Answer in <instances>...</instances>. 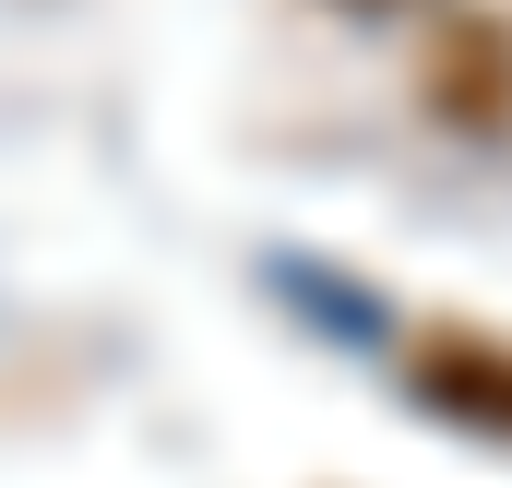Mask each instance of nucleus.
Instances as JSON below:
<instances>
[{
	"label": "nucleus",
	"mask_w": 512,
	"mask_h": 488,
	"mask_svg": "<svg viewBox=\"0 0 512 488\" xmlns=\"http://www.w3.org/2000/svg\"><path fill=\"white\" fill-rule=\"evenodd\" d=\"M417 393H429V405H453L465 429H501V441H512V346L429 334V346H417Z\"/></svg>",
	"instance_id": "f257e3e1"
},
{
	"label": "nucleus",
	"mask_w": 512,
	"mask_h": 488,
	"mask_svg": "<svg viewBox=\"0 0 512 488\" xmlns=\"http://www.w3.org/2000/svg\"><path fill=\"white\" fill-rule=\"evenodd\" d=\"M358 12H393V0H358Z\"/></svg>",
	"instance_id": "f03ea898"
}]
</instances>
